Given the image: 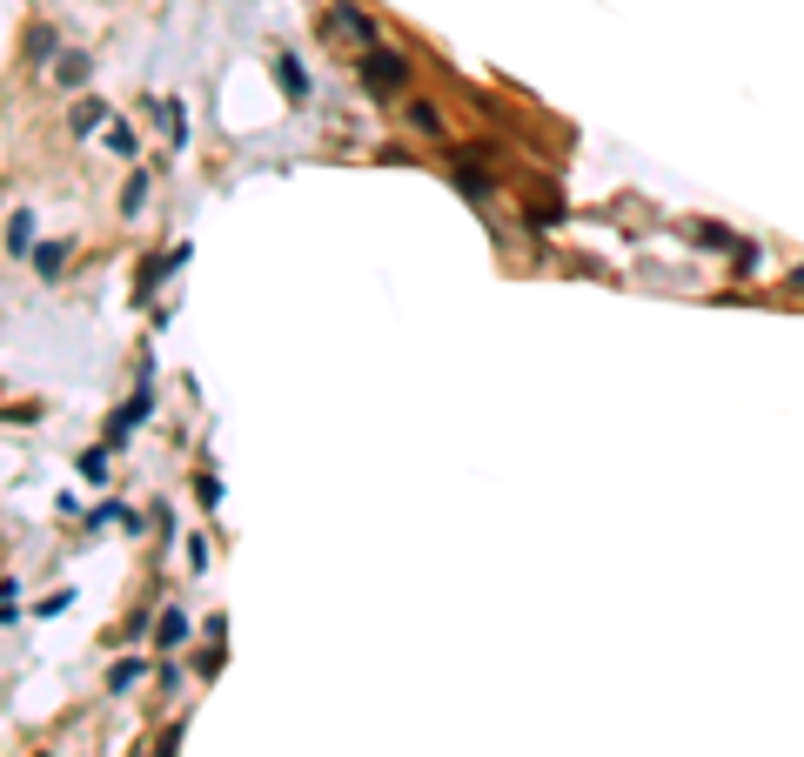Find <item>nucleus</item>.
<instances>
[{"mask_svg": "<svg viewBox=\"0 0 804 757\" xmlns=\"http://www.w3.org/2000/svg\"><path fill=\"white\" fill-rule=\"evenodd\" d=\"M362 67H369V81H376V88H402V74H409V61H402V54H389V47H369V61H362Z\"/></svg>", "mask_w": 804, "mask_h": 757, "instance_id": "f257e3e1", "label": "nucleus"}, {"mask_svg": "<svg viewBox=\"0 0 804 757\" xmlns=\"http://www.w3.org/2000/svg\"><path fill=\"white\" fill-rule=\"evenodd\" d=\"M27 248H34V208H14V215H7V255L27 262Z\"/></svg>", "mask_w": 804, "mask_h": 757, "instance_id": "f03ea898", "label": "nucleus"}, {"mask_svg": "<svg viewBox=\"0 0 804 757\" xmlns=\"http://www.w3.org/2000/svg\"><path fill=\"white\" fill-rule=\"evenodd\" d=\"M101 121H108V101H94V94H81V101H74V114H67V128H74V134H94Z\"/></svg>", "mask_w": 804, "mask_h": 757, "instance_id": "7ed1b4c3", "label": "nucleus"}, {"mask_svg": "<svg viewBox=\"0 0 804 757\" xmlns=\"http://www.w3.org/2000/svg\"><path fill=\"white\" fill-rule=\"evenodd\" d=\"M27 61H34V67L54 61V34H47V27H27Z\"/></svg>", "mask_w": 804, "mask_h": 757, "instance_id": "20e7f679", "label": "nucleus"}, {"mask_svg": "<svg viewBox=\"0 0 804 757\" xmlns=\"http://www.w3.org/2000/svg\"><path fill=\"white\" fill-rule=\"evenodd\" d=\"M161 128H168V141H188V121H181V101H155Z\"/></svg>", "mask_w": 804, "mask_h": 757, "instance_id": "39448f33", "label": "nucleus"}, {"mask_svg": "<svg viewBox=\"0 0 804 757\" xmlns=\"http://www.w3.org/2000/svg\"><path fill=\"white\" fill-rule=\"evenodd\" d=\"M275 74H282V88H289L295 101H302V94H309V74H302V67L289 61V54H282V61H275Z\"/></svg>", "mask_w": 804, "mask_h": 757, "instance_id": "423d86ee", "label": "nucleus"}, {"mask_svg": "<svg viewBox=\"0 0 804 757\" xmlns=\"http://www.w3.org/2000/svg\"><path fill=\"white\" fill-rule=\"evenodd\" d=\"M88 74H94V61H88V54H74V61H61V81H67V88H81Z\"/></svg>", "mask_w": 804, "mask_h": 757, "instance_id": "0eeeda50", "label": "nucleus"}, {"mask_svg": "<svg viewBox=\"0 0 804 757\" xmlns=\"http://www.w3.org/2000/svg\"><path fill=\"white\" fill-rule=\"evenodd\" d=\"M61 262H67V248H41V255H34V275H47V282H54V275H61Z\"/></svg>", "mask_w": 804, "mask_h": 757, "instance_id": "6e6552de", "label": "nucleus"}, {"mask_svg": "<svg viewBox=\"0 0 804 757\" xmlns=\"http://www.w3.org/2000/svg\"><path fill=\"white\" fill-rule=\"evenodd\" d=\"M409 121H416V128H423V134H443V114L429 108V101H416V108H409Z\"/></svg>", "mask_w": 804, "mask_h": 757, "instance_id": "1a4fd4ad", "label": "nucleus"}, {"mask_svg": "<svg viewBox=\"0 0 804 757\" xmlns=\"http://www.w3.org/2000/svg\"><path fill=\"white\" fill-rule=\"evenodd\" d=\"M181 630H188V617H181V610H168V617H161V630H155V637H161V644H181Z\"/></svg>", "mask_w": 804, "mask_h": 757, "instance_id": "9d476101", "label": "nucleus"}, {"mask_svg": "<svg viewBox=\"0 0 804 757\" xmlns=\"http://www.w3.org/2000/svg\"><path fill=\"white\" fill-rule=\"evenodd\" d=\"M134 677H141V664H114V670H108V691H128Z\"/></svg>", "mask_w": 804, "mask_h": 757, "instance_id": "9b49d317", "label": "nucleus"}, {"mask_svg": "<svg viewBox=\"0 0 804 757\" xmlns=\"http://www.w3.org/2000/svg\"><path fill=\"white\" fill-rule=\"evenodd\" d=\"M141 201H148V175H134V181H128V195H121V208H128V215H134Z\"/></svg>", "mask_w": 804, "mask_h": 757, "instance_id": "f8f14e48", "label": "nucleus"}, {"mask_svg": "<svg viewBox=\"0 0 804 757\" xmlns=\"http://www.w3.org/2000/svg\"><path fill=\"white\" fill-rule=\"evenodd\" d=\"M791 282H798V289H804V262H798V268H791Z\"/></svg>", "mask_w": 804, "mask_h": 757, "instance_id": "ddd939ff", "label": "nucleus"}]
</instances>
